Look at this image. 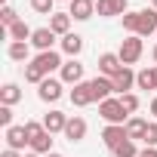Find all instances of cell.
Wrapping results in <instances>:
<instances>
[{
  "label": "cell",
  "mask_w": 157,
  "mask_h": 157,
  "mask_svg": "<svg viewBox=\"0 0 157 157\" xmlns=\"http://www.w3.org/2000/svg\"><path fill=\"white\" fill-rule=\"evenodd\" d=\"M111 80H114V96H126L136 86V71L132 68H123L117 77H111Z\"/></svg>",
  "instance_id": "15"
},
{
  "label": "cell",
  "mask_w": 157,
  "mask_h": 157,
  "mask_svg": "<svg viewBox=\"0 0 157 157\" xmlns=\"http://www.w3.org/2000/svg\"><path fill=\"white\" fill-rule=\"evenodd\" d=\"M43 80H46V74H43L34 62H28V65H25V83H37V86H40Z\"/></svg>",
  "instance_id": "27"
},
{
  "label": "cell",
  "mask_w": 157,
  "mask_h": 157,
  "mask_svg": "<svg viewBox=\"0 0 157 157\" xmlns=\"http://www.w3.org/2000/svg\"><path fill=\"white\" fill-rule=\"evenodd\" d=\"M151 59H154V65H157V43H154V49H151Z\"/></svg>",
  "instance_id": "36"
},
{
  "label": "cell",
  "mask_w": 157,
  "mask_h": 157,
  "mask_svg": "<svg viewBox=\"0 0 157 157\" xmlns=\"http://www.w3.org/2000/svg\"><path fill=\"white\" fill-rule=\"evenodd\" d=\"M31 10L40 13V16H52V6H56V0H28Z\"/></svg>",
  "instance_id": "28"
},
{
  "label": "cell",
  "mask_w": 157,
  "mask_h": 157,
  "mask_svg": "<svg viewBox=\"0 0 157 157\" xmlns=\"http://www.w3.org/2000/svg\"><path fill=\"white\" fill-rule=\"evenodd\" d=\"M151 6H154V10H157V0H151Z\"/></svg>",
  "instance_id": "40"
},
{
  "label": "cell",
  "mask_w": 157,
  "mask_h": 157,
  "mask_svg": "<svg viewBox=\"0 0 157 157\" xmlns=\"http://www.w3.org/2000/svg\"><path fill=\"white\" fill-rule=\"evenodd\" d=\"M6 37H10V40H22V43H31V37H34V28H31L28 22H22V19H19L13 28H6Z\"/></svg>",
  "instance_id": "19"
},
{
  "label": "cell",
  "mask_w": 157,
  "mask_h": 157,
  "mask_svg": "<svg viewBox=\"0 0 157 157\" xmlns=\"http://www.w3.org/2000/svg\"><path fill=\"white\" fill-rule=\"evenodd\" d=\"M86 129H90V126H86V120L74 114V117H68V126H65V132H62V136H65L71 145H77V142H83V139H86Z\"/></svg>",
  "instance_id": "10"
},
{
  "label": "cell",
  "mask_w": 157,
  "mask_h": 157,
  "mask_svg": "<svg viewBox=\"0 0 157 157\" xmlns=\"http://www.w3.org/2000/svg\"><path fill=\"white\" fill-rule=\"evenodd\" d=\"M120 102H123V108H126V114H129V117L139 111V96H136V93H126V96H120Z\"/></svg>",
  "instance_id": "30"
},
{
  "label": "cell",
  "mask_w": 157,
  "mask_h": 157,
  "mask_svg": "<svg viewBox=\"0 0 157 157\" xmlns=\"http://www.w3.org/2000/svg\"><path fill=\"white\" fill-rule=\"evenodd\" d=\"M56 31L46 25V28H34V37H31V46L37 49V52H49L52 49V43H56Z\"/></svg>",
  "instance_id": "12"
},
{
  "label": "cell",
  "mask_w": 157,
  "mask_h": 157,
  "mask_svg": "<svg viewBox=\"0 0 157 157\" xmlns=\"http://www.w3.org/2000/svg\"><path fill=\"white\" fill-rule=\"evenodd\" d=\"M129 13V0H99L96 3V16L102 19H114V16H126Z\"/></svg>",
  "instance_id": "6"
},
{
  "label": "cell",
  "mask_w": 157,
  "mask_h": 157,
  "mask_svg": "<svg viewBox=\"0 0 157 157\" xmlns=\"http://www.w3.org/2000/svg\"><path fill=\"white\" fill-rule=\"evenodd\" d=\"M62 52L71 56V59H77V56L83 52V37H80V34H74V31L65 34V37H62Z\"/></svg>",
  "instance_id": "18"
},
{
  "label": "cell",
  "mask_w": 157,
  "mask_h": 157,
  "mask_svg": "<svg viewBox=\"0 0 157 157\" xmlns=\"http://www.w3.org/2000/svg\"><path fill=\"white\" fill-rule=\"evenodd\" d=\"M148 148H157V120L154 123H148V132H145V139H142Z\"/></svg>",
  "instance_id": "31"
},
{
  "label": "cell",
  "mask_w": 157,
  "mask_h": 157,
  "mask_svg": "<svg viewBox=\"0 0 157 157\" xmlns=\"http://www.w3.org/2000/svg\"><path fill=\"white\" fill-rule=\"evenodd\" d=\"M93 96H96V102H105V99H111L114 96V80H111V77H93Z\"/></svg>",
  "instance_id": "16"
},
{
  "label": "cell",
  "mask_w": 157,
  "mask_h": 157,
  "mask_svg": "<svg viewBox=\"0 0 157 157\" xmlns=\"http://www.w3.org/2000/svg\"><path fill=\"white\" fill-rule=\"evenodd\" d=\"M151 117H157V99H151Z\"/></svg>",
  "instance_id": "35"
},
{
  "label": "cell",
  "mask_w": 157,
  "mask_h": 157,
  "mask_svg": "<svg viewBox=\"0 0 157 157\" xmlns=\"http://www.w3.org/2000/svg\"><path fill=\"white\" fill-rule=\"evenodd\" d=\"M99 117H102L105 123H114V126H126V120H129V114H126L120 96H111V99L99 102Z\"/></svg>",
  "instance_id": "2"
},
{
  "label": "cell",
  "mask_w": 157,
  "mask_h": 157,
  "mask_svg": "<svg viewBox=\"0 0 157 157\" xmlns=\"http://www.w3.org/2000/svg\"><path fill=\"white\" fill-rule=\"evenodd\" d=\"M0 126H3V129L13 126V108L10 105H0Z\"/></svg>",
  "instance_id": "32"
},
{
  "label": "cell",
  "mask_w": 157,
  "mask_h": 157,
  "mask_svg": "<svg viewBox=\"0 0 157 157\" xmlns=\"http://www.w3.org/2000/svg\"><path fill=\"white\" fill-rule=\"evenodd\" d=\"M0 22H3V28H13V25L19 22V13H16V10H13L10 3H6L3 10H0Z\"/></svg>",
  "instance_id": "29"
},
{
  "label": "cell",
  "mask_w": 157,
  "mask_h": 157,
  "mask_svg": "<svg viewBox=\"0 0 157 157\" xmlns=\"http://www.w3.org/2000/svg\"><path fill=\"white\" fill-rule=\"evenodd\" d=\"M145 132H148V120H145V117H129V120H126V136H129L132 142L145 139Z\"/></svg>",
  "instance_id": "22"
},
{
  "label": "cell",
  "mask_w": 157,
  "mask_h": 157,
  "mask_svg": "<svg viewBox=\"0 0 157 157\" xmlns=\"http://www.w3.org/2000/svg\"><path fill=\"white\" fill-rule=\"evenodd\" d=\"M68 99H71L74 108H86V105H93V102H96V96H93V83H90V80L77 83V86L68 93Z\"/></svg>",
  "instance_id": "8"
},
{
  "label": "cell",
  "mask_w": 157,
  "mask_h": 157,
  "mask_svg": "<svg viewBox=\"0 0 157 157\" xmlns=\"http://www.w3.org/2000/svg\"><path fill=\"white\" fill-rule=\"evenodd\" d=\"M123 31L139 34V37H151L157 34V10H129L123 16Z\"/></svg>",
  "instance_id": "1"
},
{
  "label": "cell",
  "mask_w": 157,
  "mask_h": 157,
  "mask_svg": "<svg viewBox=\"0 0 157 157\" xmlns=\"http://www.w3.org/2000/svg\"><path fill=\"white\" fill-rule=\"evenodd\" d=\"M28 148H31V151H37L40 157H46V154L52 151V132H40V136H37Z\"/></svg>",
  "instance_id": "24"
},
{
  "label": "cell",
  "mask_w": 157,
  "mask_h": 157,
  "mask_svg": "<svg viewBox=\"0 0 157 157\" xmlns=\"http://www.w3.org/2000/svg\"><path fill=\"white\" fill-rule=\"evenodd\" d=\"M62 96H65V83H62V80H56V77H46V80L37 86V99H40V102H46V105L59 102Z\"/></svg>",
  "instance_id": "5"
},
{
  "label": "cell",
  "mask_w": 157,
  "mask_h": 157,
  "mask_svg": "<svg viewBox=\"0 0 157 157\" xmlns=\"http://www.w3.org/2000/svg\"><path fill=\"white\" fill-rule=\"evenodd\" d=\"M139 157H157V148H148L145 145V151H139Z\"/></svg>",
  "instance_id": "33"
},
{
  "label": "cell",
  "mask_w": 157,
  "mask_h": 157,
  "mask_svg": "<svg viewBox=\"0 0 157 157\" xmlns=\"http://www.w3.org/2000/svg\"><path fill=\"white\" fill-rule=\"evenodd\" d=\"M151 71H154V86H157V65H151Z\"/></svg>",
  "instance_id": "37"
},
{
  "label": "cell",
  "mask_w": 157,
  "mask_h": 157,
  "mask_svg": "<svg viewBox=\"0 0 157 157\" xmlns=\"http://www.w3.org/2000/svg\"><path fill=\"white\" fill-rule=\"evenodd\" d=\"M93 3H99V0H93Z\"/></svg>",
  "instance_id": "42"
},
{
  "label": "cell",
  "mask_w": 157,
  "mask_h": 157,
  "mask_svg": "<svg viewBox=\"0 0 157 157\" xmlns=\"http://www.w3.org/2000/svg\"><path fill=\"white\" fill-rule=\"evenodd\" d=\"M56 3H59V0H56ZM65 3H71V0H65Z\"/></svg>",
  "instance_id": "41"
},
{
  "label": "cell",
  "mask_w": 157,
  "mask_h": 157,
  "mask_svg": "<svg viewBox=\"0 0 157 157\" xmlns=\"http://www.w3.org/2000/svg\"><path fill=\"white\" fill-rule=\"evenodd\" d=\"M136 90H157V86H154V71H151V68L136 71Z\"/></svg>",
  "instance_id": "25"
},
{
  "label": "cell",
  "mask_w": 157,
  "mask_h": 157,
  "mask_svg": "<svg viewBox=\"0 0 157 157\" xmlns=\"http://www.w3.org/2000/svg\"><path fill=\"white\" fill-rule=\"evenodd\" d=\"M46 157H62V154H59V151H49V154H46Z\"/></svg>",
  "instance_id": "39"
},
{
  "label": "cell",
  "mask_w": 157,
  "mask_h": 157,
  "mask_svg": "<svg viewBox=\"0 0 157 157\" xmlns=\"http://www.w3.org/2000/svg\"><path fill=\"white\" fill-rule=\"evenodd\" d=\"M111 154H114V157H139V148H136L132 139H126V142H120L117 148H111Z\"/></svg>",
  "instance_id": "26"
},
{
  "label": "cell",
  "mask_w": 157,
  "mask_h": 157,
  "mask_svg": "<svg viewBox=\"0 0 157 157\" xmlns=\"http://www.w3.org/2000/svg\"><path fill=\"white\" fill-rule=\"evenodd\" d=\"M43 126H46V132H65V126H68V114L65 111H59V108H52L46 117H43Z\"/></svg>",
  "instance_id": "17"
},
{
  "label": "cell",
  "mask_w": 157,
  "mask_h": 157,
  "mask_svg": "<svg viewBox=\"0 0 157 157\" xmlns=\"http://www.w3.org/2000/svg\"><path fill=\"white\" fill-rule=\"evenodd\" d=\"M142 52H145V43H142V37L139 34H129V37H123L120 40V49H117V56H120V62L129 68V65H136L139 59H142Z\"/></svg>",
  "instance_id": "3"
},
{
  "label": "cell",
  "mask_w": 157,
  "mask_h": 157,
  "mask_svg": "<svg viewBox=\"0 0 157 157\" xmlns=\"http://www.w3.org/2000/svg\"><path fill=\"white\" fill-rule=\"evenodd\" d=\"M129 136H126V126H114V123H108L105 129H102V142H105V148L111 151V148H117L120 142H126Z\"/></svg>",
  "instance_id": "14"
},
{
  "label": "cell",
  "mask_w": 157,
  "mask_h": 157,
  "mask_svg": "<svg viewBox=\"0 0 157 157\" xmlns=\"http://www.w3.org/2000/svg\"><path fill=\"white\" fill-rule=\"evenodd\" d=\"M16 102H22V90H19V83H3L0 86V105H16Z\"/></svg>",
  "instance_id": "23"
},
{
  "label": "cell",
  "mask_w": 157,
  "mask_h": 157,
  "mask_svg": "<svg viewBox=\"0 0 157 157\" xmlns=\"http://www.w3.org/2000/svg\"><path fill=\"white\" fill-rule=\"evenodd\" d=\"M49 28H52L59 37L71 34V16H68V13H52V16H49Z\"/></svg>",
  "instance_id": "21"
},
{
  "label": "cell",
  "mask_w": 157,
  "mask_h": 157,
  "mask_svg": "<svg viewBox=\"0 0 157 157\" xmlns=\"http://www.w3.org/2000/svg\"><path fill=\"white\" fill-rule=\"evenodd\" d=\"M123 68H126V65L120 62L117 52H102V56H99V74H102V77H117Z\"/></svg>",
  "instance_id": "9"
},
{
  "label": "cell",
  "mask_w": 157,
  "mask_h": 157,
  "mask_svg": "<svg viewBox=\"0 0 157 157\" xmlns=\"http://www.w3.org/2000/svg\"><path fill=\"white\" fill-rule=\"evenodd\" d=\"M83 71H86V65H83L80 59H68V62L62 65V71H59V80L77 86V83H83Z\"/></svg>",
  "instance_id": "4"
},
{
  "label": "cell",
  "mask_w": 157,
  "mask_h": 157,
  "mask_svg": "<svg viewBox=\"0 0 157 157\" xmlns=\"http://www.w3.org/2000/svg\"><path fill=\"white\" fill-rule=\"evenodd\" d=\"M68 16L74 22H86V19L96 16V3H93V0H71V3H68Z\"/></svg>",
  "instance_id": "11"
},
{
  "label": "cell",
  "mask_w": 157,
  "mask_h": 157,
  "mask_svg": "<svg viewBox=\"0 0 157 157\" xmlns=\"http://www.w3.org/2000/svg\"><path fill=\"white\" fill-rule=\"evenodd\" d=\"M31 62H34L46 77H49L52 71H62V65H65V62H62V52H56V49H49V52H37Z\"/></svg>",
  "instance_id": "7"
},
{
  "label": "cell",
  "mask_w": 157,
  "mask_h": 157,
  "mask_svg": "<svg viewBox=\"0 0 157 157\" xmlns=\"http://www.w3.org/2000/svg\"><path fill=\"white\" fill-rule=\"evenodd\" d=\"M6 56H10L13 62H25V65H28V59H31V43L10 40V46H6Z\"/></svg>",
  "instance_id": "20"
},
{
  "label": "cell",
  "mask_w": 157,
  "mask_h": 157,
  "mask_svg": "<svg viewBox=\"0 0 157 157\" xmlns=\"http://www.w3.org/2000/svg\"><path fill=\"white\" fill-rule=\"evenodd\" d=\"M25 157H40V154H37V151H28V154H25Z\"/></svg>",
  "instance_id": "38"
},
{
  "label": "cell",
  "mask_w": 157,
  "mask_h": 157,
  "mask_svg": "<svg viewBox=\"0 0 157 157\" xmlns=\"http://www.w3.org/2000/svg\"><path fill=\"white\" fill-rule=\"evenodd\" d=\"M0 157H25V154H22V151H13V148H6V151L0 154Z\"/></svg>",
  "instance_id": "34"
},
{
  "label": "cell",
  "mask_w": 157,
  "mask_h": 157,
  "mask_svg": "<svg viewBox=\"0 0 157 157\" xmlns=\"http://www.w3.org/2000/svg\"><path fill=\"white\" fill-rule=\"evenodd\" d=\"M25 145H31L28 142V129H25V123L22 126H10L6 129V148H13V151H25Z\"/></svg>",
  "instance_id": "13"
}]
</instances>
